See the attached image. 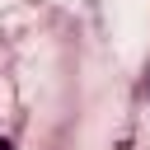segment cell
<instances>
[{
    "label": "cell",
    "instance_id": "1",
    "mask_svg": "<svg viewBox=\"0 0 150 150\" xmlns=\"http://www.w3.org/2000/svg\"><path fill=\"white\" fill-rule=\"evenodd\" d=\"M0 150H14V141H9V136H0Z\"/></svg>",
    "mask_w": 150,
    "mask_h": 150
}]
</instances>
